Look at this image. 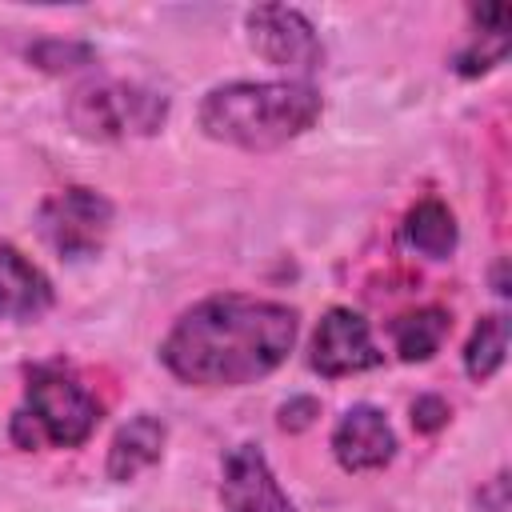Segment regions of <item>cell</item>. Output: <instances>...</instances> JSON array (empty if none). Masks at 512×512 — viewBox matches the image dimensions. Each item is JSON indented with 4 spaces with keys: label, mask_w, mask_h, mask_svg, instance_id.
I'll use <instances>...</instances> for the list:
<instances>
[{
    "label": "cell",
    "mask_w": 512,
    "mask_h": 512,
    "mask_svg": "<svg viewBox=\"0 0 512 512\" xmlns=\"http://www.w3.org/2000/svg\"><path fill=\"white\" fill-rule=\"evenodd\" d=\"M300 332L296 308L240 292L192 304L160 344L164 368L196 388H240L276 372Z\"/></svg>",
    "instance_id": "cell-1"
},
{
    "label": "cell",
    "mask_w": 512,
    "mask_h": 512,
    "mask_svg": "<svg viewBox=\"0 0 512 512\" xmlns=\"http://www.w3.org/2000/svg\"><path fill=\"white\" fill-rule=\"evenodd\" d=\"M324 112L320 92L308 80H232L216 84L200 100V128L208 140L272 152L304 136Z\"/></svg>",
    "instance_id": "cell-2"
},
{
    "label": "cell",
    "mask_w": 512,
    "mask_h": 512,
    "mask_svg": "<svg viewBox=\"0 0 512 512\" xmlns=\"http://www.w3.org/2000/svg\"><path fill=\"white\" fill-rule=\"evenodd\" d=\"M100 424V400L64 368V364H36L28 368L24 400L12 412V440L20 448H80Z\"/></svg>",
    "instance_id": "cell-3"
},
{
    "label": "cell",
    "mask_w": 512,
    "mask_h": 512,
    "mask_svg": "<svg viewBox=\"0 0 512 512\" xmlns=\"http://www.w3.org/2000/svg\"><path fill=\"white\" fill-rule=\"evenodd\" d=\"M64 116L88 140L152 136L168 120V96L128 80H88L68 96Z\"/></svg>",
    "instance_id": "cell-4"
},
{
    "label": "cell",
    "mask_w": 512,
    "mask_h": 512,
    "mask_svg": "<svg viewBox=\"0 0 512 512\" xmlns=\"http://www.w3.org/2000/svg\"><path fill=\"white\" fill-rule=\"evenodd\" d=\"M112 216H116V208L104 192L72 184V188L52 192L40 204L36 232L60 260L76 264V260H92L104 248V240L112 232Z\"/></svg>",
    "instance_id": "cell-5"
},
{
    "label": "cell",
    "mask_w": 512,
    "mask_h": 512,
    "mask_svg": "<svg viewBox=\"0 0 512 512\" xmlns=\"http://www.w3.org/2000/svg\"><path fill=\"white\" fill-rule=\"evenodd\" d=\"M244 28H248V44L256 48V56L268 60L272 68L292 72V80H304L308 72L324 64V44L300 8L260 4L244 16Z\"/></svg>",
    "instance_id": "cell-6"
},
{
    "label": "cell",
    "mask_w": 512,
    "mask_h": 512,
    "mask_svg": "<svg viewBox=\"0 0 512 512\" xmlns=\"http://www.w3.org/2000/svg\"><path fill=\"white\" fill-rule=\"evenodd\" d=\"M312 368L324 376V380H340V376H356V372H368L384 360V352L376 348L372 340V328L360 312L352 308H328L316 324V336H312Z\"/></svg>",
    "instance_id": "cell-7"
},
{
    "label": "cell",
    "mask_w": 512,
    "mask_h": 512,
    "mask_svg": "<svg viewBox=\"0 0 512 512\" xmlns=\"http://www.w3.org/2000/svg\"><path fill=\"white\" fill-rule=\"evenodd\" d=\"M220 504L224 512H296L260 444H236L224 452Z\"/></svg>",
    "instance_id": "cell-8"
},
{
    "label": "cell",
    "mask_w": 512,
    "mask_h": 512,
    "mask_svg": "<svg viewBox=\"0 0 512 512\" xmlns=\"http://www.w3.org/2000/svg\"><path fill=\"white\" fill-rule=\"evenodd\" d=\"M332 456L344 472H380L396 456V432L376 404H352L332 428Z\"/></svg>",
    "instance_id": "cell-9"
},
{
    "label": "cell",
    "mask_w": 512,
    "mask_h": 512,
    "mask_svg": "<svg viewBox=\"0 0 512 512\" xmlns=\"http://www.w3.org/2000/svg\"><path fill=\"white\" fill-rule=\"evenodd\" d=\"M52 308V280L12 244H0V320H36Z\"/></svg>",
    "instance_id": "cell-10"
},
{
    "label": "cell",
    "mask_w": 512,
    "mask_h": 512,
    "mask_svg": "<svg viewBox=\"0 0 512 512\" xmlns=\"http://www.w3.org/2000/svg\"><path fill=\"white\" fill-rule=\"evenodd\" d=\"M164 440H168L164 420H156L148 412H140L128 424H120L112 444H108V464H104L108 480H116V484L136 480L144 468H152L164 456Z\"/></svg>",
    "instance_id": "cell-11"
},
{
    "label": "cell",
    "mask_w": 512,
    "mask_h": 512,
    "mask_svg": "<svg viewBox=\"0 0 512 512\" xmlns=\"http://www.w3.org/2000/svg\"><path fill=\"white\" fill-rule=\"evenodd\" d=\"M404 244L428 260H448L456 252V216L444 200L428 196L404 216Z\"/></svg>",
    "instance_id": "cell-12"
},
{
    "label": "cell",
    "mask_w": 512,
    "mask_h": 512,
    "mask_svg": "<svg viewBox=\"0 0 512 512\" xmlns=\"http://www.w3.org/2000/svg\"><path fill=\"white\" fill-rule=\"evenodd\" d=\"M448 328H452V316H448L444 308L428 304V308H416V312L396 316L388 332H392L396 356H400L404 364H420V360H432V356L440 352Z\"/></svg>",
    "instance_id": "cell-13"
},
{
    "label": "cell",
    "mask_w": 512,
    "mask_h": 512,
    "mask_svg": "<svg viewBox=\"0 0 512 512\" xmlns=\"http://www.w3.org/2000/svg\"><path fill=\"white\" fill-rule=\"evenodd\" d=\"M472 16L480 24V36L452 60L460 76H480V72L496 68L504 60V52H508V20H512V12L504 4H484V8H472Z\"/></svg>",
    "instance_id": "cell-14"
},
{
    "label": "cell",
    "mask_w": 512,
    "mask_h": 512,
    "mask_svg": "<svg viewBox=\"0 0 512 512\" xmlns=\"http://www.w3.org/2000/svg\"><path fill=\"white\" fill-rule=\"evenodd\" d=\"M504 352H508V320L500 312H492L472 328V336L464 344V372L476 384H484V380H492L500 372Z\"/></svg>",
    "instance_id": "cell-15"
},
{
    "label": "cell",
    "mask_w": 512,
    "mask_h": 512,
    "mask_svg": "<svg viewBox=\"0 0 512 512\" xmlns=\"http://www.w3.org/2000/svg\"><path fill=\"white\" fill-rule=\"evenodd\" d=\"M92 48L88 44H76V40H36L28 48V60L44 72H72V68H84L92 64Z\"/></svg>",
    "instance_id": "cell-16"
},
{
    "label": "cell",
    "mask_w": 512,
    "mask_h": 512,
    "mask_svg": "<svg viewBox=\"0 0 512 512\" xmlns=\"http://www.w3.org/2000/svg\"><path fill=\"white\" fill-rule=\"evenodd\" d=\"M448 400L444 396H432V392H424V396H416L412 400V428L416 432H440L444 424H448Z\"/></svg>",
    "instance_id": "cell-17"
},
{
    "label": "cell",
    "mask_w": 512,
    "mask_h": 512,
    "mask_svg": "<svg viewBox=\"0 0 512 512\" xmlns=\"http://www.w3.org/2000/svg\"><path fill=\"white\" fill-rule=\"evenodd\" d=\"M316 416H320V404L312 396H292L280 404V428L284 432H304L316 424Z\"/></svg>",
    "instance_id": "cell-18"
}]
</instances>
